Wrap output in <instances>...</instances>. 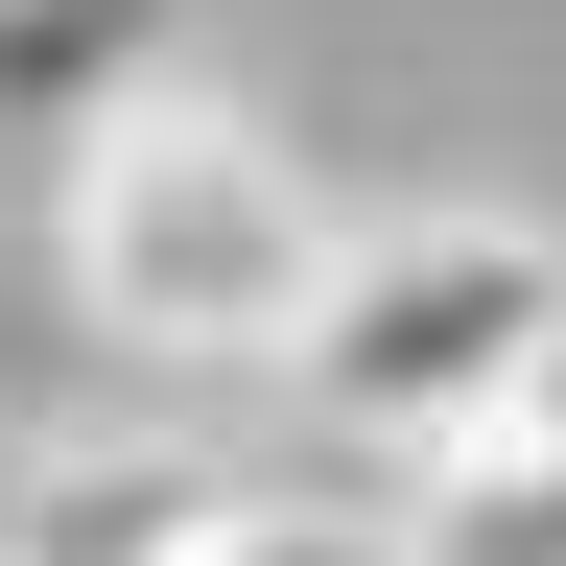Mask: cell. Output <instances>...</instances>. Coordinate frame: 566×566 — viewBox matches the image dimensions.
Segmentation results:
<instances>
[{
  "label": "cell",
  "instance_id": "obj_4",
  "mask_svg": "<svg viewBox=\"0 0 566 566\" xmlns=\"http://www.w3.org/2000/svg\"><path fill=\"white\" fill-rule=\"evenodd\" d=\"M142 95H189V0H0V142L95 166Z\"/></svg>",
  "mask_w": 566,
  "mask_h": 566
},
{
  "label": "cell",
  "instance_id": "obj_6",
  "mask_svg": "<svg viewBox=\"0 0 566 566\" xmlns=\"http://www.w3.org/2000/svg\"><path fill=\"white\" fill-rule=\"evenodd\" d=\"M212 566H401V520H331V495H260Z\"/></svg>",
  "mask_w": 566,
  "mask_h": 566
},
{
  "label": "cell",
  "instance_id": "obj_5",
  "mask_svg": "<svg viewBox=\"0 0 566 566\" xmlns=\"http://www.w3.org/2000/svg\"><path fill=\"white\" fill-rule=\"evenodd\" d=\"M378 520H401V566H566V449H543V424H495V449L401 472Z\"/></svg>",
  "mask_w": 566,
  "mask_h": 566
},
{
  "label": "cell",
  "instance_id": "obj_1",
  "mask_svg": "<svg viewBox=\"0 0 566 566\" xmlns=\"http://www.w3.org/2000/svg\"><path fill=\"white\" fill-rule=\"evenodd\" d=\"M331 283H354V212L307 189V142L237 118L212 71L142 95L95 166H71V307L118 354H166V378H307Z\"/></svg>",
  "mask_w": 566,
  "mask_h": 566
},
{
  "label": "cell",
  "instance_id": "obj_7",
  "mask_svg": "<svg viewBox=\"0 0 566 566\" xmlns=\"http://www.w3.org/2000/svg\"><path fill=\"white\" fill-rule=\"evenodd\" d=\"M520 424H543V449H566V331H543V401H520Z\"/></svg>",
  "mask_w": 566,
  "mask_h": 566
},
{
  "label": "cell",
  "instance_id": "obj_2",
  "mask_svg": "<svg viewBox=\"0 0 566 566\" xmlns=\"http://www.w3.org/2000/svg\"><path fill=\"white\" fill-rule=\"evenodd\" d=\"M543 331H566V237L543 212H378L354 283H331V331H307V401L354 449L449 472V449H495L543 401Z\"/></svg>",
  "mask_w": 566,
  "mask_h": 566
},
{
  "label": "cell",
  "instance_id": "obj_3",
  "mask_svg": "<svg viewBox=\"0 0 566 566\" xmlns=\"http://www.w3.org/2000/svg\"><path fill=\"white\" fill-rule=\"evenodd\" d=\"M237 520H260V495L212 449H166V424H71V449L0 472V566H212Z\"/></svg>",
  "mask_w": 566,
  "mask_h": 566
}]
</instances>
